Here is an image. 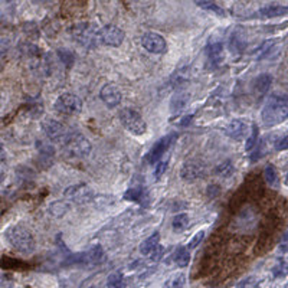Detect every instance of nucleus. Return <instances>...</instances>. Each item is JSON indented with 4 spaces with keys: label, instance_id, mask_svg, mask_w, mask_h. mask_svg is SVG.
Masks as SVG:
<instances>
[{
    "label": "nucleus",
    "instance_id": "nucleus-38",
    "mask_svg": "<svg viewBox=\"0 0 288 288\" xmlns=\"http://www.w3.org/2000/svg\"><path fill=\"white\" fill-rule=\"evenodd\" d=\"M207 192H209V196H210V197H216V196H219L220 188L218 185H212V186H209Z\"/></svg>",
    "mask_w": 288,
    "mask_h": 288
},
{
    "label": "nucleus",
    "instance_id": "nucleus-8",
    "mask_svg": "<svg viewBox=\"0 0 288 288\" xmlns=\"http://www.w3.org/2000/svg\"><path fill=\"white\" fill-rule=\"evenodd\" d=\"M42 131L46 134V137L55 143H62L64 138L67 137L68 131L65 128V125L62 123H59L55 118H45L41 123Z\"/></svg>",
    "mask_w": 288,
    "mask_h": 288
},
{
    "label": "nucleus",
    "instance_id": "nucleus-9",
    "mask_svg": "<svg viewBox=\"0 0 288 288\" xmlns=\"http://www.w3.org/2000/svg\"><path fill=\"white\" fill-rule=\"evenodd\" d=\"M141 45L146 51H149L150 54H156V55H162L167 51V43H166L165 38L154 32H149L143 35Z\"/></svg>",
    "mask_w": 288,
    "mask_h": 288
},
{
    "label": "nucleus",
    "instance_id": "nucleus-19",
    "mask_svg": "<svg viewBox=\"0 0 288 288\" xmlns=\"http://www.w3.org/2000/svg\"><path fill=\"white\" fill-rule=\"evenodd\" d=\"M222 54H223V46L219 42H215L206 46V56L209 58L210 64H218L222 58Z\"/></svg>",
    "mask_w": 288,
    "mask_h": 288
},
{
    "label": "nucleus",
    "instance_id": "nucleus-27",
    "mask_svg": "<svg viewBox=\"0 0 288 288\" xmlns=\"http://www.w3.org/2000/svg\"><path fill=\"white\" fill-rule=\"evenodd\" d=\"M107 286L108 288H124L125 287V283H124L123 275L120 273H114L108 277L107 280Z\"/></svg>",
    "mask_w": 288,
    "mask_h": 288
},
{
    "label": "nucleus",
    "instance_id": "nucleus-33",
    "mask_svg": "<svg viewBox=\"0 0 288 288\" xmlns=\"http://www.w3.org/2000/svg\"><path fill=\"white\" fill-rule=\"evenodd\" d=\"M203 236H205V232H203V231H200V232L196 233V235L193 236L192 241L189 242V247H188V249H194V248L200 244V241L203 239Z\"/></svg>",
    "mask_w": 288,
    "mask_h": 288
},
{
    "label": "nucleus",
    "instance_id": "nucleus-37",
    "mask_svg": "<svg viewBox=\"0 0 288 288\" xmlns=\"http://www.w3.org/2000/svg\"><path fill=\"white\" fill-rule=\"evenodd\" d=\"M173 288H186L185 275H180V277H178V278L173 281Z\"/></svg>",
    "mask_w": 288,
    "mask_h": 288
},
{
    "label": "nucleus",
    "instance_id": "nucleus-3",
    "mask_svg": "<svg viewBox=\"0 0 288 288\" xmlns=\"http://www.w3.org/2000/svg\"><path fill=\"white\" fill-rule=\"evenodd\" d=\"M93 150L91 141L83 133H68L62 141V151L68 157L83 159L87 157Z\"/></svg>",
    "mask_w": 288,
    "mask_h": 288
},
{
    "label": "nucleus",
    "instance_id": "nucleus-31",
    "mask_svg": "<svg viewBox=\"0 0 288 288\" xmlns=\"http://www.w3.org/2000/svg\"><path fill=\"white\" fill-rule=\"evenodd\" d=\"M273 274L277 278H281V277H286L288 275V262L287 261H280L274 268H273Z\"/></svg>",
    "mask_w": 288,
    "mask_h": 288
},
{
    "label": "nucleus",
    "instance_id": "nucleus-26",
    "mask_svg": "<svg viewBox=\"0 0 288 288\" xmlns=\"http://www.w3.org/2000/svg\"><path fill=\"white\" fill-rule=\"evenodd\" d=\"M233 173H235V167L231 162H223L215 167V175H218L220 178H231Z\"/></svg>",
    "mask_w": 288,
    "mask_h": 288
},
{
    "label": "nucleus",
    "instance_id": "nucleus-25",
    "mask_svg": "<svg viewBox=\"0 0 288 288\" xmlns=\"http://www.w3.org/2000/svg\"><path fill=\"white\" fill-rule=\"evenodd\" d=\"M172 226H173V231L175 232H183L188 226H189V215L186 213H179L173 218L172 222Z\"/></svg>",
    "mask_w": 288,
    "mask_h": 288
},
{
    "label": "nucleus",
    "instance_id": "nucleus-28",
    "mask_svg": "<svg viewBox=\"0 0 288 288\" xmlns=\"http://www.w3.org/2000/svg\"><path fill=\"white\" fill-rule=\"evenodd\" d=\"M265 180L270 186H278V175L274 166L268 165L265 167Z\"/></svg>",
    "mask_w": 288,
    "mask_h": 288
},
{
    "label": "nucleus",
    "instance_id": "nucleus-6",
    "mask_svg": "<svg viewBox=\"0 0 288 288\" xmlns=\"http://www.w3.org/2000/svg\"><path fill=\"white\" fill-rule=\"evenodd\" d=\"M74 39L85 48H91L98 42V29L91 23H80L72 28Z\"/></svg>",
    "mask_w": 288,
    "mask_h": 288
},
{
    "label": "nucleus",
    "instance_id": "nucleus-12",
    "mask_svg": "<svg viewBox=\"0 0 288 288\" xmlns=\"http://www.w3.org/2000/svg\"><path fill=\"white\" fill-rule=\"evenodd\" d=\"M205 176V166L197 160H189L180 169V178L185 182H194Z\"/></svg>",
    "mask_w": 288,
    "mask_h": 288
},
{
    "label": "nucleus",
    "instance_id": "nucleus-1",
    "mask_svg": "<svg viewBox=\"0 0 288 288\" xmlns=\"http://www.w3.org/2000/svg\"><path fill=\"white\" fill-rule=\"evenodd\" d=\"M288 118V98L273 96L267 101L262 110V121L265 125L273 127Z\"/></svg>",
    "mask_w": 288,
    "mask_h": 288
},
{
    "label": "nucleus",
    "instance_id": "nucleus-10",
    "mask_svg": "<svg viewBox=\"0 0 288 288\" xmlns=\"http://www.w3.org/2000/svg\"><path fill=\"white\" fill-rule=\"evenodd\" d=\"M175 140H176V134H169V136H166V137L160 138L157 143H154V146L151 147V150L147 153L146 160H147L150 165H156V163L165 156L166 151L169 150V147L173 144Z\"/></svg>",
    "mask_w": 288,
    "mask_h": 288
},
{
    "label": "nucleus",
    "instance_id": "nucleus-29",
    "mask_svg": "<svg viewBox=\"0 0 288 288\" xmlns=\"http://www.w3.org/2000/svg\"><path fill=\"white\" fill-rule=\"evenodd\" d=\"M58 58L61 59V62L62 64H65L67 67H72V64H74V61H75V55L68 51V49H58Z\"/></svg>",
    "mask_w": 288,
    "mask_h": 288
},
{
    "label": "nucleus",
    "instance_id": "nucleus-40",
    "mask_svg": "<svg viewBox=\"0 0 288 288\" xmlns=\"http://www.w3.org/2000/svg\"><path fill=\"white\" fill-rule=\"evenodd\" d=\"M192 115H189V117H186V118H183L182 121H180V125H188L189 124V121H192Z\"/></svg>",
    "mask_w": 288,
    "mask_h": 288
},
{
    "label": "nucleus",
    "instance_id": "nucleus-39",
    "mask_svg": "<svg viewBox=\"0 0 288 288\" xmlns=\"http://www.w3.org/2000/svg\"><path fill=\"white\" fill-rule=\"evenodd\" d=\"M4 160H6V150H4L3 143L0 141V162H4Z\"/></svg>",
    "mask_w": 288,
    "mask_h": 288
},
{
    "label": "nucleus",
    "instance_id": "nucleus-18",
    "mask_svg": "<svg viewBox=\"0 0 288 288\" xmlns=\"http://www.w3.org/2000/svg\"><path fill=\"white\" fill-rule=\"evenodd\" d=\"M245 46H247L245 36L239 30L233 32L231 39H229V51L233 52V54H241L245 49Z\"/></svg>",
    "mask_w": 288,
    "mask_h": 288
},
{
    "label": "nucleus",
    "instance_id": "nucleus-24",
    "mask_svg": "<svg viewBox=\"0 0 288 288\" xmlns=\"http://www.w3.org/2000/svg\"><path fill=\"white\" fill-rule=\"evenodd\" d=\"M173 261L176 262V265H179V267H188V265H189V261H191L189 249L185 247L178 248V251H176L175 255H173Z\"/></svg>",
    "mask_w": 288,
    "mask_h": 288
},
{
    "label": "nucleus",
    "instance_id": "nucleus-30",
    "mask_svg": "<svg viewBox=\"0 0 288 288\" xmlns=\"http://www.w3.org/2000/svg\"><path fill=\"white\" fill-rule=\"evenodd\" d=\"M167 167H169V160H167V159L163 160V157H162V159L156 163V169H154V178L157 179V180H160V179L163 178V175L166 173Z\"/></svg>",
    "mask_w": 288,
    "mask_h": 288
},
{
    "label": "nucleus",
    "instance_id": "nucleus-21",
    "mask_svg": "<svg viewBox=\"0 0 288 288\" xmlns=\"http://www.w3.org/2000/svg\"><path fill=\"white\" fill-rule=\"evenodd\" d=\"M284 14H288V7L286 6H268L258 12V16L261 17H278Z\"/></svg>",
    "mask_w": 288,
    "mask_h": 288
},
{
    "label": "nucleus",
    "instance_id": "nucleus-32",
    "mask_svg": "<svg viewBox=\"0 0 288 288\" xmlns=\"http://www.w3.org/2000/svg\"><path fill=\"white\" fill-rule=\"evenodd\" d=\"M257 141H258V127L254 124L252 125V133H251V136L247 140V150H252L257 146Z\"/></svg>",
    "mask_w": 288,
    "mask_h": 288
},
{
    "label": "nucleus",
    "instance_id": "nucleus-17",
    "mask_svg": "<svg viewBox=\"0 0 288 288\" xmlns=\"http://www.w3.org/2000/svg\"><path fill=\"white\" fill-rule=\"evenodd\" d=\"M194 3H196L197 7L203 9L206 12H210V13L220 16V17L226 16V12L223 10V7H220L215 0H194Z\"/></svg>",
    "mask_w": 288,
    "mask_h": 288
},
{
    "label": "nucleus",
    "instance_id": "nucleus-13",
    "mask_svg": "<svg viewBox=\"0 0 288 288\" xmlns=\"http://www.w3.org/2000/svg\"><path fill=\"white\" fill-rule=\"evenodd\" d=\"M65 194L68 196L69 199H72L74 202H78V203H84L87 200L91 199L93 196V192L88 186L85 185H78V186H72V188H68L65 191Z\"/></svg>",
    "mask_w": 288,
    "mask_h": 288
},
{
    "label": "nucleus",
    "instance_id": "nucleus-36",
    "mask_svg": "<svg viewBox=\"0 0 288 288\" xmlns=\"http://www.w3.org/2000/svg\"><path fill=\"white\" fill-rule=\"evenodd\" d=\"M275 149L277 150H288V136L286 137H283L278 143H277V146H275Z\"/></svg>",
    "mask_w": 288,
    "mask_h": 288
},
{
    "label": "nucleus",
    "instance_id": "nucleus-15",
    "mask_svg": "<svg viewBox=\"0 0 288 288\" xmlns=\"http://www.w3.org/2000/svg\"><path fill=\"white\" fill-rule=\"evenodd\" d=\"M124 199L125 200H130V202H136L143 206H147L150 203V196L149 192L144 189V188H133V189H128L125 194H124Z\"/></svg>",
    "mask_w": 288,
    "mask_h": 288
},
{
    "label": "nucleus",
    "instance_id": "nucleus-23",
    "mask_svg": "<svg viewBox=\"0 0 288 288\" xmlns=\"http://www.w3.org/2000/svg\"><path fill=\"white\" fill-rule=\"evenodd\" d=\"M81 257H83V260L81 261L85 262V264H96V262H99V261L102 260L104 251H102V248L101 247H94L93 249H90V252L83 254Z\"/></svg>",
    "mask_w": 288,
    "mask_h": 288
},
{
    "label": "nucleus",
    "instance_id": "nucleus-35",
    "mask_svg": "<svg viewBox=\"0 0 288 288\" xmlns=\"http://www.w3.org/2000/svg\"><path fill=\"white\" fill-rule=\"evenodd\" d=\"M9 46H10V45H9V41L0 39V58H3V56L9 52Z\"/></svg>",
    "mask_w": 288,
    "mask_h": 288
},
{
    "label": "nucleus",
    "instance_id": "nucleus-2",
    "mask_svg": "<svg viewBox=\"0 0 288 288\" xmlns=\"http://www.w3.org/2000/svg\"><path fill=\"white\" fill-rule=\"evenodd\" d=\"M6 239L12 247L22 254H32L36 248L33 235L29 229L20 225H13L6 231Z\"/></svg>",
    "mask_w": 288,
    "mask_h": 288
},
{
    "label": "nucleus",
    "instance_id": "nucleus-20",
    "mask_svg": "<svg viewBox=\"0 0 288 288\" xmlns=\"http://www.w3.org/2000/svg\"><path fill=\"white\" fill-rule=\"evenodd\" d=\"M159 241H160V233L154 232L153 235H150L146 241L141 242L140 252H141L143 255H150L151 252L154 251V248L159 245Z\"/></svg>",
    "mask_w": 288,
    "mask_h": 288
},
{
    "label": "nucleus",
    "instance_id": "nucleus-7",
    "mask_svg": "<svg viewBox=\"0 0 288 288\" xmlns=\"http://www.w3.org/2000/svg\"><path fill=\"white\" fill-rule=\"evenodd\" d=\"M123 29H120L115 25H105L104 28L98 29V42L107 46H112L117 48L124 42Z\"/></svg>",
    "mask_w": 288,
    "mask_h": 288
},
{
    "label": "nucleus",
    "instance_id": "nucleus-41",
    "mask_svg": "<svg viewBox=\"0 0 288 288\" xmlns=\"http://www.w3.org/2000/svg\"><path fill=\"white\" fill-rule=\"evenodd\" d=\"M3 179H4V176H3V175H1V173H0V183H1V182H3Z\"/></svg>",
    "mask_w": 288,
    "mask_h": 288
},
{
    "label": "nucleus",
    "instance_id": "nucleus-34",
    "mask_svg": "<svg viewBox=\"0 0 288 288\" xmlns=\"http://www.w3.org/2000/svg\"><path fill=\"white\" fill-rule=\"evenodd\" d=\"M163 254H165V248L162 247L160 244L157 245V247L154 248V251L150 254L151 260L153 261H160L162 260V257H163Z\"/></svg>",
    "mask_w": 288,
    "mask_h": 288
},
{
    "label": "nucleus",
    "instance_id": "nucleus-42",
    "mask_svg": "<svg viewBox=\"0 0 288 288\" xmlns=\"http://www.w3.org/2000/svg\"><path fill=\"white\" fill-rule=\"evenodd\" d=\"M286 183H287V186H288V172H287V176H286Z\"/></svg>",
    "mask_w": 288,
    "mask_h": 288
},
{
    "label": "nucleus",
    "instance_id": "nucleus-4",
    "mask_svg": "<svg viewBox=\"0 0 288 288\" xmlns=\"http://www.w3.org/2000/svg\"><path fill=\"white\" fill-rule=\"evenodd\" d=\"M120 121L124 127L134 136H141L147 131V124L143 120V117L138 114L137 111L133 108H123L118 114Z\"/></svg>",
    "mask_w": 288,
    "mask_h": 288
},
{
    "label": "nucleus",
    "instance_id": "nucleus-16",
    "mask_svg": "<svg viewBox=\"0 0 288 288\" xmlns=\"http://www.w3.org/2000/svg\"><path fill=\"white\" fill-rule=\"evenodd\" d=\"M271 84H273V77L270 74H262L260 77H257L254 81V85H252L254 93L257 94V96H264L268 93Z\"/></svg>",
    "mask_w": 288,
    "mask_h": 288
},
{
    "label": "nucleus",
    "instance_id": "nucleus-22",
    "mask_svg": "<svg viewBox=\"0 0 288 288\" xmlns=\"http://www.w3.org/2000/svg\"><path fill=\"white\" fill-rule=\"evenodd\" d=\"M189 101V94L188 93H178L176 96L172 98L170 101V108H172V112H179L185 108V105L188 104Z\"/></svg>",
    "mask_w": 288,
    "mask_h": 288
},
{
    "label": "nucleus",
    "instance_id": "nucleus-11",
    "mask_svg": "<svg viewBox=\"0 0 288 288\" xmlns=\"http://www.w3.org/2000/svg\"><path fill=\"white\" fill-rule=\"evenodd\" d=\"M99 98L108 108H115L117 105H120L123 96H121V91L117 85L105 84L99 91Z\"/></svg>",
    "mask_w": 288,
    "mask_h": 288
},
{
    "label": "nucleus",
    "instance_id": "nucleus-14",
    "mask_svg": "<svg viewBox=\"0 0 288 288\" xmlns=\"http://www.w3.org/2000/svg\"><path fill=\"white\" fill-rule=\"evenodd\" d=\"M225 133L233 140H242L248 134V125L242 120H232L225 127Z\"/></svg>",
    "mask_w": 288,
    "mask_h": 288
},
{
    "label": "nucleus",
    "instance_id": "nucleus-5",
    "mask_svg": "<svg viewBox=\"0 0 288 288\" xmlns=\"http://www.w3.org/2000/svg\"><path fill=\"white\" fill-rule=\"evenodd\" d=\"M55 110L62 115H77L83 111V101L75 94L65 93L56 98Z\"/></svg>",
    "mask_w": 288,
    "mask_h": 288
}]
</instances>
